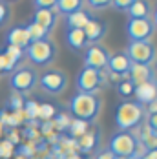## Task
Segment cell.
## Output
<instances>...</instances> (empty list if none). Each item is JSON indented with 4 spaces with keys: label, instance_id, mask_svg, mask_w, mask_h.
Masks as SVG:
<instances>
[{
    "label": "cell",
    "instance_id": "1",
    "mask_svg": "<svg viewBox=\"0 0 157 159\" xmlns=\"http://www.w3.org/2000/svg\"><path fill=\"white\" fill-rule=\"evenodd\" d=\"M101 110H102V101L95 93H77L70 101V111L73 119L84 121V123L95 121Z\"/></svg>",
    "mask_w": 157,
    "mask_h": 159
},
{
    "label": "cell",
    "instance_id": "2",
    "mask_svg": "<svg viewBox=\"0 0 157 159\" xmlns=\"http://www.w3.org/2000/svg\"><path fill=\"white\" fill-rule=\"evenodd\" d=\"M146 117L144 106L137 101H123L115 110V125L121 132H130L133 128L141 126Z\"/></svg>",
    "mask_w": 157,
    "mask_h": 159
},
{
    "label": "cell",
    "instance_id": "3",
    "mask_svg": "<svg viewBox=\"0 0 157 159\" xmlns=\"http://www.w3.org/2000/svg\"><path fill=\"white\" fill-rule=\"evenodd\" d=\"M24 53L29 59V62H33L35 66H47L57 57V44L53 40H49V39L37 40V42H31L24 49Z\"/></svg>",
    "mask_w": 157,
    "mask_h": 159
},
{
    "label": "cell",
    "instance_id": "4",
    "mask_svg": "<svg viewBox=\"0 0 157 159\" xmlns=\"http://www.w3.org/2000/svg\"><path fill=\"white\" fill-rule=\"evenodd\" d=\"M124 53L132 61V64L152 66L157 59V49L150 40H130Z\"/></svg>",
    "mask_w": 157,
    "mask_h": 159
},
{
    "label": "cell",
    "instance_id": "5",
    "mask_svg": "<svg viewBox=\"0 0 157 159\" xmlns=\"http://www.w3.org/2000/svg\"><path fill=\"white\" fill-rule=\"evenodd\" d=\"M37 84H38V75L29 66H22V68H16L15 71H11L9 86H11V90L16 95L31 93Z\"/></svg>",
    "mask_w": 157,
    "mask_h": 159
},
{
    "label": "cell",
    "instance_id": "6",
    "mask_svg": "<svg viewBox=\"0 0 157 159\" xmlns=\"http://www.w3.org/2000/svg\"><path fill=\"white\" fill-rule=\"evenodd\" d=\"M135 148H137V137L132 132H121V130L111 135L110 144H108V150L117 159H126L133 156Z\"/></svg>",
    "mask_w": 157,
    "mask_h": 159
},
{
    "label": "cell",
    "instance_id": "7",
    "mask_svg": "<svg viewBox=\"0 0 157 159\" xmlns=\"http://www.w3.org/2000/svg\"><path fill=\"white\" fill-rule=\"evenodd\" d=\"M106 75L101 70H92V68H82L77 75V90L78 93H95L97 90L102 88L106 82Z\"/></svg>",
    "mask_w": 157,
    "mask_h": 159
},
{
    "label": "cell",
    "instance_id": "8",
    "mask_svg": "<svg viewBox=\"0 0 157 159\" xmlns=\"http://www.w3.org/2000/svg\"><path fill=\"white\" fill-rule=\"evenodd\" d=\"M38 84L49 95H61L68 86V75L61 70H47L38 77Z\"/></svg>",
    "mask_w": 157,
    "mask_h": 159
},
{
    "label": "cell",
    "instance_id": "9",
    "mask_svg": "<svg viewBox=\"0 0 157 159\" xmlns=\"http://www.w3.org/2000/svg\"><path fill=\"white\" fill-rule=\"evenodd\" d=\"M155 33L152 18H128L126 35L130 40H150Z\"/></svg>",
    "mask_w": 157,
    "mask_h": 159
},
{
    "label": "cell",
    "instance_id": "10",
    "mask_svg": "<svg viewBox=\"0 0 157 159\" xmlns=\"http://www.w3.org/2000/svg\"><path fill=\"white\" fill-rule=\"evenodd\" d=\"M110 61V53L108 49L102 48L101 44H92L84 51V68H92V70H101L104 71Z\"/></svg>",
    "mask_w": 157,
    "mask_h": 159
},
{
    "label": "cell",
    "instance_id": "11",
    "mask_svg": "<svg viewBox=\"0 0 157 159\" xmlns=\"http://www.w3.org/2000/svg\"><path fill=\"white\" fill-rule=\"evenodd\" d=\"M106 68H108V73H113V75H119V77L126 79L130 73V68H132V61L128 59L124 51L113 53V55H110V61H108Z\"/></svg>",
    "mask_w": 157,
    "mask_h": 159
},
{
    "label": "cell",
    "instance_id": "12",
    "mask_svg": "<svg viewBox=\"0 0 157 159\" xmlns=\"http://www.w3.org/2000/svg\"><path fill=\"white\" fill-rule=\"evenodd\" d=\"M6 44L7 46H16L20 49H26L31 40H29V33H28V28L26 24H20V26H15L11 28L9 31L6 33Z\"/></svg>",
    "mask_w": 157,
    "mask_h": 159
},
{
    "label": "cell",
    "instance_id": "13",
    "mask_svg": "<svg viewBox=\"0 0 157 159\" xmlns=\"http://www.w3.org/2000/svg\"><path fill=\"white\" fill-rule=\"evenodd\" d=\"M128 80H130L133 86H139V84H144V82L155 80V71H154V68H152V66L132 64L130 73H128Z\"/></svg>",
    "mask_w": 157,
    "mask_h": 159
},
{
    "label": "cell",
    "instance_id": "14",
    "mask_svg": "<svg viewBox=\"0 0 157 159\" xmlns=\"http://www.w3.org/2000/svg\"><path fill=\"white\" fill-rule=\"evenodd\" d=\"M82 31L86 35L88 44L92 46V44H99V42L104 39V35H106V26H104V22H101L99 18H90L88 24L82 28Z\"/></svg>",
    "mask_w": 157,
    "mask_h": 159
},
{
    "label": "cell",
    "instance_id": "15",
    "mask_svg": "<svg viewBox=\"0 0 157 159\" xmlns=\"http://www.w3.org/2000/svg\"><path fill=\"white\" fill-rule=\"evenodd\" d=\"M155 95H157V80H150V82L139 84V86H135V92H133V97L142 106H148L155 99Z\"/></svg>",
    "mask_w": 157,
    "mask_h": 159
},
{
    "label": "cell",
    "instance_id": "16",
    "mask_svg": "<svg viewBox=\"0 0 157 159\" xmlns=\"http://www.w3.org/2000/svg\"><path fill=\"white\" fill-rule=\"evenodd\" d=\"M31 22L38 24L47 33H51L55 24H57V11H53V9H37L31 16Z\"/></svg>",
    "mask_w": 157,
    "mask_h": 159
},
{
    "label": "cell",
    "instance_id": "17",
    "mask_svg": "<svg viewBox=\"0 0 157 159\" xmlns=\"http://www.w3.org/2000/svg\"><path fill=\"white\" fill-rule=\"evenodd\" d=\"M99 141H101V134H99V130H88L84 135H80L77 139V150L78 152H82V154H90V152H93L97 150V146H99Z\"/></svg>",
    "mask_w": 157,
    "mask_h": 159
},
{
    "label": "cell",
    "instance_id": "18",
    "mask_svg": "<svg viewBox=\"0 0 157 159\" xmlns=\"http://www.w3.org/2000/svg\"><path fill=\"white\" fill-rule=\"evenodd\" d=\"M66 44L73 49V51H80V49L90 46L82 30H68L66 31Z\"/></svg>",
    "mask_w": 157,
    "mask_h": 159
},
{
    "label": "cell",
    "instance_id": "19",
    "mask_svg": "<svg viewBox=\"0 0 157 159\" xmlns=\"http://www.w3.org/2000/svg\"><path fill=\"white\" fill-rule=\"evenodd\" d=\"M137 143L141 144L146 152H150V150H157V132H154L148 125H144V126L141 128V134H139Z\"/></svg>",
    "mask_w": 157,
    "mask_h": 159
},
{
    "label": "cell",
    "instance_id": "20",
    "mask_svg": "<svg viewBox=\"0 0 157 159\" xmlns=\"http://www.w3.org/2000/svg\"><path fill=\"white\" fill-rule=\"evenodd\" d=\"M130 18H150V13H152V7H150V2L148 0H135L128 11H126Z\"/></svg>",
    "mask_w": 157,
    "mask_h": 159
},
{
    "label": "cell",
    "instance_id": "21",
    "mask_svg": "<svg viewBox=\"0 0 157 159\" xmlns=\"http://www.w3.org/2000/svg\"><path fill=\"white\" fill-rule=\"evenodd\" d=\"M90 18L92 16L88 15L86 11H75V13L66 15V26H68V30H82L88 24Z\"/></svg>",
    "mask_w": 157,
    "mask_h": 159
},
{
    "label": "cell",
    "instance_id": "22",
    "mask_svg": "<svg viewBox=\"0 0 157 159\" xmlns=\"http://www.w3.org/2000/svg\"><path fill=\"white\" fill-rule=\"evenodd\" d=\"M82 6H84V0H57L55 4L57 11L64 16L75 11H82Z\"/></svg>",
    "mask_w": 157,
    "mask_h": 159
},
{
    "label": "cell",
    "instance_id": "23",
    "mask_svg": "<svg viewBox=\"0 0 157 159\" xmlns=\"http://www.w3.org/2000/svg\"><path fill=\"white\" fill-rule=\"evenodd\" d=\"M26 28H28L29 40H31V42H37V40H46V39H49V33H47L44 28H40L38 24H35V22L26 24Z\"/></svg>",
    "mask_w": 157,
    "mask_h": 159
},
{
    "label": "cell",
    "instance_id": "24",
    "mask_svg": "<svg viewBox=\"0 0 157 159\" xmlns=\"http://www.w3.org/2000/svg\"><path fill=\"white\" fill-rule=\"evenodd\" d=\"M88 132V123H84V121H78V119H73L71 123H70V126H68V134L77 141L80 135H84Z\"/></svg>",
    "mask_w": 157,
    "mask_h": 159
},
{
    "label": "cell",
    "instance_id": "25",
    "mask_svg": "<svg viewBox=\"0 0 157 159\" xmlns=\"http://www.w3.org/2000/svg\"><path fill=\"white\" fill-rule=\"evenodd\" d=\"M18 68V62H15L4 49L0 51V73H11Z\"/></svg>",
    "mask_w": 157,
    "mask_h": 159
},
{
    "label": "cell",
    "instance_id": "26",
    "mask_svg": "<svg viewBox=\"0 0 157 159\" xmlns=\"http://www.w3.org/2000/svg\"><path fill=\"white\" fill-rule=\"evenodd\" d=\"M133 92H135V86L130 82L128 79L121 80L119 84H117V93L123 97V99H128V97H133Z\"/></svg>",
    "mask_w": 157,
    "mask_h": 159
},
{
    "label": "cell",
    "instance_id": "27",
    "mask_svg": "<svg viewBox=\"0 0 157 159\" xmlns=\"http://www.w3.org/2000/svg\"><path fill=\"white\" fill-rule=\"evenodd\" d=\"M55 108H53V104H38V117L40 119H44V121H49V119H53L55 117Z\"/></svg>",
    "mask_w": 157,
    "mask_h": 159
},
{
    "label": "cell",
    "instance_id": "28",
    "mask_svg": "<svg viewBox=\"0 0 157 159\" xmlns=\"http://www.w3.org/2000/svg\"><path fill=\"white\" fill-rule=\"evenodd\" d=\"M15 152V144H11L7 139L0 141V159H9Z\"/></svg>",
    "mask_w": 157,
    "mask_h": 159
},
{
    "label": "cell",
    "instance_id": "29",
    "mask_svg": "<svg viewBox=\"0 0 157 159\" xmlns=\"http://www.w3.org/2000/svg\"><path fill=\"white\" fill-rule=\"evenodd\" d=\"M22 111H24V113H28V117H29V119H35V117H38V104H37V102H33V101H28V102L24 104Z\"/></svg>",
    "mask_w": 157,
    "mask_h": 159
},
{
    "label": "cell",
    "instance_id": "30",
    "mask_svg": "<svg viewBox=\"0 0 157 159\" xmlns=\"http://www.w3.org/2000/svg\"><path fill=\"white\" fill-rule=\"evenodd\" d=\"M135 0H111V7L117 9V11H128V7L133 4Z\"/></svg>",
    "mask_w": 157,
    "mask_h": 159
},
{
    "label": "cell",
    "instance_id": "31",
    "mask_svg": "<svg viewBox=\"0 0 157 159\" xmlns=\"http://www.w3.org/2000/svg\"><path fill=\"white\" fill-rule=\"evenodd\" d=\"M33 4L37 9H53L57 0H33Z\"/></svg>",
    "mask_w": 157,
    "mask_h": 159
},
{
    "label": "cell",
    "instance_id": "32",
    "mask_svg": "<svg viewBox=\"0 0 157 159\" xmlns=\"http://www.w3.org/2000/svg\"><path fill=\"white\" fill-rule=\"evenodd\" d=\"M86 2L93 9H106V7H110V4H111V0H86Z\"/></svg>",
    "mask_w": 157,
    "mask_h": 159
},
{
    "label": "cell",
    "instance_id": "33",
    "mask_svg": "<svg viewBox=\"0 0 157 159\" xmlns=\"http://www.w3.org/2000/svg\"><path fill=\"white\" fill-rule=\"evenodd\" d=\"M9 106L13 108V111H22L24 108V101H22V97L20 95H13L9 99Z\"/></svg>",
    "mask_w": 157,
    "mask_h": 159
},
{
    "label": "cell",
    "instance_id": "34",
    "mask_svg": "<svg viewBox=\"0 0 157 159\" xmlns=\"http://www.w3.org/2000/svg\"><path fill=\"white\" fill-rule=\"evenodd\" d=\"M7 20H9V7L0 2V26H2L4 22H7Z\"/></svg>",
    "mask_w": 157,
    "mask_h": 159
},
{
    "label": "cell",
    "instance_id": "35",
    "mask_svg": "<svg viewBox=\"0 0 157 159\" xmlns=\"http://www.w3.org/2000/svg\"><path fill=\"white\" fill-rule=\"evenodd\" d=\"M146 125L152 128L154 132H157V111H155V113H150V115H148V119H146Z\"/></svg>",
    "mask_w": 157,
    "mask_h": 159
},
{
    "label": "cell",
    "instance_id": "36",
    "mask_svg": "<svg viewBox=\"0 0 157 159\" xmlns=\"http://www.w3.org/2000/svg\"><path fill=\"white\" fill-rule=\"evenodd\" d=\"M95 159H117L113 154H111L108 148H104V150H101V152H97V156H95Z\"/></svg>",
    "mask_w": 157,
    "mask_h": 159
},
{
    "label": "cell",
    "instance_id": "37",
    "mask_svg": "<svg viewBox=\"0 0 157 159\" xmlns=\"http://www.w3.org/2000/svg\"><path fill=\"white\" fill-rule=\"evenodd\" d=\"M142 159H157V150H150V152H144Z\"/></svg>",
    "mask_w": 157,
    "mask_h": 159
},
{
    "label": "cell",
    "instance_id": "38",
    "mask_svg": "<svg viewBox=\"0 0 157 159\" xmlns=\"http://www.w3.org/2000/svg\"><path fill=\"white\" fill-rule=\"evenodd\" d=\"M148 110H150V113H155L157 111V95H155V99L148 104Z\"/></svg>",
    "mask_w": 157,
    "mask_h": 159
},
{
    "label": "cell",
    "instance_id": "39",
    "mask_svg": "<svg viewBox=\"0 0 157 159\" xmlns=\"http://www.w3.org/2000/svg\"><path fill=\"white\" fill-rule=\"evenodd\" d=\"M152 22H154V26L157 28V9H155V13H154V18H152Z\"/></svg>",
    "mask_w": 157,
    "mask_h": 159
},
{
    "label": "cell",
    "instance_id": "40",
    "mask_svg": "<svg viewBox=\"0 0 157 159\" xmlns=\"http://www.w3.org/2000/svg\"><path fill=\"white\" fill-rule=\"evenodd\" d=\"M68 159H80L78 156H75V154H71V156H68Z\"/></svg>",
    "mask_w": 157,
    "mask_h": 159
},
{
    "label": "cell",
    "instance_id": "41",
    "mask_svg": "<svg viewBox=\"0 0 157 159\" xmlns=\"http://www.w3.org/2000/svg\"><path fill=\"white\" fill-rule=\"evenodd\" d=\"M126 159H142V157H139V156H130V157H126Z\"/></svg>",
    "mask_w": 157,
    "mask_h": 159
},
{
    "label": "cell",
    "instance_id": "42",
    "mask_svg": "<svg viewBox=\"0 0 157 159\" xmlns=\"http://www.w3.org/2000/svg\"><path fill=\"white\" fill-rule=\"evenodd\" d=\"M2 132H4V125L0 123V135H2Z\"/></svg>",
    "mask_w": 157,
    "mask_h": 159
},
{
    "label": "cell",
    "instance_id": "43",
    "mask_svg": "<svg viewBox=\"0 0 157 159\" xmlns=\"http://www.w3.org/2000/svg\"><path fill=\"white\" fill-rule=\"evenodd\" d=\"M0 2H2V4H4V2H15V0H0Z\"/></svg>",
    "mask_w": 157,
    "mask_h": 159
}]
</instances>
